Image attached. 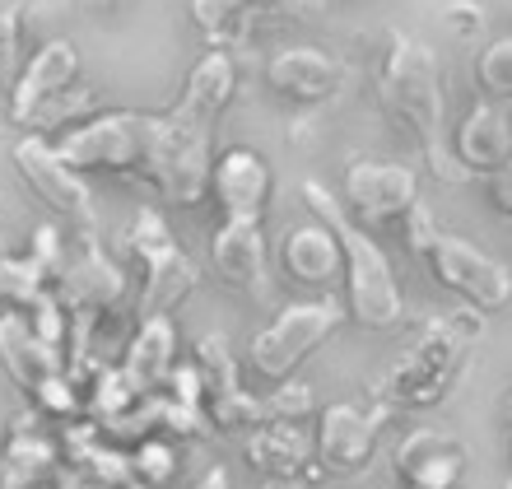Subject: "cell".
Segmentation results:
<instances>
[{
	"label": "cell",
	"instance_id": "f546056e",
	"mask_svg": "<svg viewBox=\"0 0 512 489\" xmlns=\"http://www.w3.org/2000/svg\"><path fill=\"white\" fill-rule=\"evenodd\" d=\"M52 489H112V480L98 471V466H89V462H61L52 471Z\"/></svg>",
	"mask_w": 512,
	"mask_h": 489
},
{
	"label": "cell",
	"instance_id": "7402d4cb",
	"mask_svg": "<svg viewBox=\"0 0 512 489\" xmlns=\"http://www.w3.org/2000/svg\"><path fill=\"white\" fill-rule=\"evenodd\" d=\"M173 368H177V322H173V313L140 317L131 345H126V359H122V373L135 387V396H154L163 382L173 378Z\"/></svg>",
	"mask_w": 512,
	"mask_h": 489
},
{
	"label": "cell",
	"instance_id": "6da1fadb",
	"mask_svg": "<svg viewBox=\"0 0 512 489\" xmlns=\"http://www.w3.org/2000/svg\"><path fill=\"white\" fill-rule=\"evenodd\" d=\"M233 89H238L233 56L224 47H210L191 66L182 98L168 112H159L145 182H154L173 205H196L210 191V173H215L210 140H215V122L219 112L229 108Z\"/></svg>",
	"mask_w": 512,
	"mask_h": 489
},
{
	"label": "cell",
	"instance_id": "5b68a950",
	"mask_svg": "<svg viewBox=\"0 0 512 489\" xmlns=\"http://www.w3.org/2000/svg\"><path fill=\"white\" fill-rule=\"evenodd\" d=\"M126 247L140 261V317L154 313H177V303H187L201 285V266L182 252V243L173 238V229L163 224L159 210H135L131 229H126Z\"/></svg>",
	"mask_w": 512,
	"mask_h": 489
},
{
	"label": "cell",
	"instance_id": "30bf717a",
	"mask_svg": "<svg viewBox=\"0 0 512 489\" xmlns=\"http://www.w3.org/2000/svg\"><path fill=\"white\" fill-rule=\"evenodd\" d=\"M10 159H14V168H19V177L52 205L56 215L70 219L80 233H98L94 191L84 187V173L61 159V150H56L52 140H42L38 131H28V136H19L10 145Z\"/></svg>",
	"mask_w": 512,
	"mask_h": 489
},
{
	"label": "cell",
	"instance_id": "e0dca14e",
	"mask_svg": "<svg viewBox=\"0 0 512 489\" xmlns=\"http://www.w3.org/2000/svg\"><path fill=\"white\" fill-rule=\"evenodd\" d=\"M210 196H215L224 219H252L261 224L270 205V168L256 150H229L215 159L210 173Z\"/></svg>",
	"mask_w": 512,
	"mask_h": 489
},
{
	"label": "cell",
	"instance_id": "7a4b0ae2",
	"mask_svg": "<svg viewBox=\"0 0 512 489\" xmlns=\"http://www.w3.org/2000/svg\"><path fill=\"white\" fill-rule=\"evenodd\" d=\"M378 98L391 112V122H401L410 140L419 145L424 163L433 168L438 182L461 187L471 182V168L457 159L452 140H447V98L443 75H438V56L410 33H391L378 61Z\"/></svg>",
	"mask_w": 512,
	"mask_h": 489
},
{
	"label": "cell",
	"instance_id": "5bb4252c",
	"mask_svg": "<svg viewBox=\"0 0 512 489\" xmlns=\"http://www.w3.org/2000/svg\"><path fill=\"white\" fill-rule=\"evenodd\" d=\"M391 410L396 406H378V410H359L350 401L322 410V429H317V457L331 471H364L378 452V438L387 429Z\"/></svg>",
	"mask_w": 512,
	"mask_h": 489
},
{
	"label": "cell",
	"instance_id": "44dd1931",
	"mask_svg": "<svg viewBox=\"0 0 512 489\" xmlns=\"http://www.w3.org/2000/svg\"><path fill=\"white\" fill-rule=\"evenodd\" d=\"M247 462L266 480H303L308 485L317 476L322 457H317V443L289 420V424H256L247 434Z\"/></svg>",
	"mask_w": 512,
	"mask_h": 489
},
{
	"label": "cell",
	"instance_id": "d6986e66",
	"mask_svg": "<svg viewBox=\"0 0 512 489\" xmlns=\"http://www.w3.org/2000/svg\"><path fill=\"white\" fill-rule=\"evenodd\" d=\"M61 289L70 294V308H89V313H108L126 294V275L117 271L98 243V233H80L75 252L66 257V275Z\"/></svg>",
	"mask_w": 512,
	"mask_h": 489
},
{
	"label": "cell",
	"instance_id": "ba28073f",
	"mask_svg": "<svg viewBox=\"0 0 512 489\" xmlns=\"http://www.w3.org/2000/svg\"><path fill=\"white\" fill-rule=\"evenodd\" d=\"M345 322V308L336 299H312V303H289L280 313L261 326V336L252 340L247 350V364L252 373H261L266 382H289L308 354H317L326 340L340 331Z\"/></svg>",
	"mask_w": 512,
	"mask_h": 489
},
{
	"label": "cell",
	"instance_id": "ffe728a7",
	"mask_svg": "<svg viewBox=\"0 0 512 489\" xmlns=\"http://www.w3.org/2000/svg\"><path fill=\"white\" fill-rule=\"evenodd\" d=\"M0 368L10 373V382L19 387V392L33 396L42 382L52 378V373H61V368H66V354L38 336L33 317L5 313V317H0Z\"/></svg>",
	"mask_w": 512,
	"mask_h": 489
},
{
	"label": "cell",
	"instance_id": "cb8c5ba5",
	"mask_svg": "<svg viewBox=\"0 0 512 489\" xmlns=\"http://www.w3.org/2000/svg\"><path fill=\"white\" fill-rule=\"evenodd\" d=\"M280 261H284V271L294 275L298 285H312V289L336 285L340 275H345V252H340V238L331 233V224H322V219L298 224L294 233H284Z\"/></svg>",
	"mask_w": 512,
	"mask_h": 489
},
{
	"label": "cell",
	"instance_id": "603a6c76",
	"mask_svg": "<svg viewBox=\"0 0 512 489\" xmlns=\"http://www.w3.org/2000/svg\"><path fill=\"white\" fill-rule=\"evenodd\" d=\"M457 159L471 168V173H499L512 163V117L494 103V98H480L471 103V112L461 117L457 140H452Z\"/></svg>",
	"mask_w": 512,
	"mask_h": 489
},
{
	"label": "cell",
	"instance_id": "7c38bea8",
	"mask_svg": "<svg viewBox=\"0 0 512 489\" xmlns=\"http://www.w3.org/2000/svg\"><path fill=\"white\" fill-rule=\"evenodd\" d=\"M419 205V177L405 163L359 159L345 168V210L364 229H387L405 224V215Z\"/></svg>",
	"mask_w": 512,
	"mask_h": 489
},
{
	"label": "cell",
	"instance_id": "d6a6232c",
	"mask_svg": "<svg viewBox=\"0 0 512 489\" xmlns=\"http://www.w3.org/2000/svg\"><path fill=\"white\" fill-rule=\"evenodd\" d=\"M191 489H233V485H229V471H224V466H210Z\"/></svg>",
	"mask_w": 512,
	"mask_h": 489
},
{
	"label": "cell",
	"instance_id": "4fadbf2b",
	"mask_svg": "<svg viewBox=\"0 0 512 489\" xmlns=\"http://www.w3.org/2000/svg\"><path fill=\"white\" fill-rule=\"evenodd\" d=\"M210 266H215L219 285L243 294L252 303H275V280H270V257L261 224L252 219H224V229L210 243Z\"/></svg>",
	"mask_w": 512,
	"mask_h": 489
},
{
	"label": "cell",
	"instance_id": "52a82bcc",
	"mask_svg": "<svg viewBox=\"0 0 512 489\" xmlns=\"http://www.w3.org/2000/svg\"><path fill=\"white\" fill-rule=\"evenodd\" d=\"M154 126L159 112H108L75 126L56 140V150L80 173H135L145 177L154 154Z\"/></svg>",
	"mask_w": 512,
	"mask_h": 489
},
{
	"label": "cell",
	"instance_id": "484cf974",
	"mask_svg": "<svg viewBox=\"0 0 512 489\" xmlns=\"http://www.w3.org/2000/svg\"><path fill=\"white\" fill-rule=\"evenodd\" d=\"M24 5L28 0H0V84L10 89L24 70Z\"/></svg>",
	"mask_w": 512,
	"mask_h": 489
},
{
	"label": "cell",
	"instance_id": "d4e9b609",
	"mask_svg": "<svg viewBox=\"0 0 512 489\" xmlns=\"http://www.w3.org/2000/svg\"><path fill=\"white\" fill-rule=\"evenodd\" d=\"M47 294H52V280L33 257H0V303L33 313Z\"/></svg>",
	"mask_w": 512,
	"mask_h": 489
},
{
	"label": "cell",
	"instance_id": "1f68e13d",
	"mask_svg": "<svg viewBox=\"0 0 512 489\" xmlns=\"http://www.w3.org/2000/svg\"><path fill=\"white\" fill-rule=\"evenodd\" d=\"M485 187H489V201H494V210L512 219V163H508V168H499V173H489Z\"/></svg>",
	"mask_w": 512,
	"mask_h": 489
},
{
	"label": "cell",
	"instance_id": "f1b7e54d",
	"mask_svg": "<svg viewBox=\"0 0 512 489\" xmlns=\"http://www.w3.org/2000/svg\"><path fill=\"white\" fill-rule=\"evenodd\" d=\"M401 229H405V243H410V252H415V257H429V247L438 243V233H443V229H438V219H433V210L424 201L405 215Z\"/></svg>",
	"mask_w": 512,
	"mask_h": 489
},
{
	"label": "cell",
	"instance_id": "83f0119b",
	"mask_svg": "<svg viewBox=\"0 0 512 489\" xmlns=\"http://www.w3.org/2000/svg\"><path fill=\"white\" fill-rule=\"evenodd\" d=\"M135 471H140V480H145L149 489H163L168 480L177 476V438H145V443H135L131 452Z\"/></svg>",
	"mask_w": 512,
	"mask_h": 489
},
{
	"label": "cell",
	"instance_id": "4dcf8cb0",
	"mask_svg": "<svg viewBox=\"0 0 512 489\" xmlns=\"http://www.w3.org/2000/svg\"><path fill=\"white\" fill-rule=\"evenodd\" d=\"M443 24L457 33V38H471V33H480L485 28V10L475 5V0H452L443 10Z\"/></svg>",
	"mask_w": 512,
	"mask_h": 489
},
{
	"label": "cell",
	"instance_id": "277c9868",
	"mask_svg": "<svg viewBox=\"0 0 512 489\" xmlns=\"http://www.w3.org/2000/svg\"><path fill=\"white\" fill-rule=\"evenodd\" d=\"M485 331V313L461 303L457 313H443L424 326V336L391 364L387 373V401L401 410H429L457 387L461 368L471 359L475 340Z\"/></svg>",
	"mask_w": 512,
	"mask_h": 489
},
{
	"label": "cell",
	"instance_id": "9c48e42d",
	"mask_svg": "<svg viewBox=\"0 0 512 489\" xmlns=\"http://www.w3.org/2000/svg\"><path fill=\"white\" fill-rule=\"evenodd\" d=\"M429 271L438 275V285L447 294H457L475 313H503L512 303V271L503 261H494L485 247H475L471 238L457 233H438V243L429 247Z\"/></svg>",
	"mask_w": 512,
	"mask_h": 489
},
{
	"label": "cell",
	"instance_id": "3957f363",
	"mask_svg": "<svg viewBox=\"0 0 512 489\" xmlns=\"http://www.w3.org/2000/svg\"><path fill=\"white\" fill-rule=\"evenodd\" d=\"M298 196L308 205V215L331 224V233L340 238V252H345V285H350V317L359 326H368V331H391V326L401 322L405 303H401V280L391 271L387 252L373 243V233H368L322 182L308 177V182L298 187Z\"/></svg>",
	"mask_w": 512,
	"mask_h": 489
},
{
	"label": "cell",
	"instance_id": "8d00e7d4",
	"mask_svg": "<svg viewBox=\"0 0 512 489\" xmlns=\"http://www.w3.org/2000/svg\"><path fill=\"white\" fill-rule=\"evenodd\" d=\"M508 415H512V396H508Z\"/></svg>",
	"mask_w": 512,
	"mask_h": 489
},
{
	"label": "cell",
	"instance_id": "9a60e30c",
	"mask_svg": "<svg viewBox=\"0 0 512 489\" xmlns=\"http://www.w3.org/2000/svg\"><path fill=\"white\" fill-rule=\"evenodd\" d=\"M266 84L298 108H322L340 94L345 66L331 52H317V47H284V52L270 56Z\"/></svg>",
	"mask_w": 512,
	"mask_h": 489
},
{
	"label": "cell",
	"instance_id": "2e32d148",
	"mask_svg": "<svg viewBox=\"0 0 512 489\" xmlns=\"http://www.w3.org/2000/svg\"><path fill=\"white\" fill-rule=\"evenodd\" d=\"M471 466V452L443 429H410L396 443V476L405 489H457Z\"/></svg>",
	"mask_w": 512,
	"mask_h": 489
},
{
	"label": "cell",
	"instance_id": "8992f818",
	"mask_svg": "<svg viewBox=\"0 0 512 489\" xmlns=\"http://www.w3.org/2000/svg\"><path fill=\"white\" fill-rule=\"evenodd\" d=\"M84 108H89V94H80V52L66 38L42 42L24 61L19 80L10 84V122L52 126Z\"/></svg>",
	"mask_w": 512,
	"mask_h": 489
},
{
	"label": "cell",
	"instance_id": "8fae6325",
	"mask_svg": "<svg viewBox=\"0 0 512 489\" xmlns=\"http://www.w3.org/2000/svg\"><path fill=\"white\" fill-rule=\"evenodd\" d=\"M326 10V0H191V24L205 47H233L266 28L308 24Z\"/></svg>",
	"mask_w": 512,
	"mask_h": 489
},
{
	"label": "cell",
	"instance_id": "4316f807",
	"mask_svg": "<svg viewBox=\"0 0 512 489\" xmlns=\"http://www.w3.org/2000/svg\"><path fill=\"white\" fill-rule=\"evenodd\" d=\"M475 80L494 103H512V38H494L475 61Z\"/></svg>",
	"mask_w": 512,
	"mask_h": 489
},
{
	"label": "cell",
	"instance_id": "ac0fdd59",
	"mask_svg": "<svg viewBox=\"0 0 512 489\" xmlns=\"http://www.w3.org/2000/svg\"><path fill=\"white\" fill-rule=\"evenodd\" d=\"M196 364H201V378H205V420L219 424V429L252 424L256 396L238 382V364H233L229 345H224L215 331L196 345Z\"/></svg>",
	"mask_w": 512,
	"mask_h": 489
},
{
	"label": "cell",
	"instance_id": "836d02e7",
	"mask_svg": "<svg viewBox=\"0 0 512 489\" xmlns=\"http://www.w3.org/2000/svg\"><path fill=\"white\" fill-rule=\"evenodd\" d=\"M261 489H303V480H266Z\"/></svg>",
	"mask_w": 512,
	"mask_h": 489
},
{
	"label": "cell",
	"instance_id": "e575fe53",
	"mask_svg": "<svg viewBox=\"0 0 512 489\" xmlns=\"http://www.w3.org/2000/svg\"><path fill=\"white\" fill-rule=\"evenodd\" d=\"M84 5H98V10H103V5H112V0H84Z\"/></svg>",
	"mask_w": 512,
	"mask_h": 489
},
{
	"label": "cell",
	"instance_id": "d590c367",
	"mask_svg": "<svg viewBox=\"0 0 512 489\" xmlns=\"http://www.w3.org/2000/svg\"><path fill=\"white\" fill-rule=\"evenodd\" d=\"M499 489H512V480H503V485H499Z\"/></svg>",
	"mask_w": 512,
	"mask_h": 489
}]
</instances>
